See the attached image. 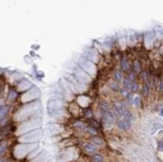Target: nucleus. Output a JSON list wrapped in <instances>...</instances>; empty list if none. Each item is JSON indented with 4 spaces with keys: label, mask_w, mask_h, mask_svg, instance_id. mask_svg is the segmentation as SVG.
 <instances>
[{
    "label": "nucleus",
    "mask_w": 163,
    "mask_h": 162,
    "mask_svg": "<svg viewBox=\"0 0 163 162\" xmlns=\"http://www.w3.org/2000/svg\"><path fill=\"white\" fill-rule=\"evenodd\" d=\"M132 123V114L128 109L125 110L123 113L117 117V127L120 130L126 131L131 127Z\"/></svg>",
    "instance_id": "obj_1"
},
{
    "label": "nucleus",
    "mask_w": 163,
    "mask_h": 162,
    "mask_svg": "<svg viewBox=\"0 0 163 162\" xmlns=\"http://www.w3.org/2000/svg\"><path fill=\"white\" fill-rule=\"evenodd\" d=\"M62 110V100L60 99H51L48 103V111L51 115H55Z\"/></svg>",
    "instance_id": "obj_2"
},
{
    "label": "nucleus",
    "mask_w": 163,
    "mask_h": 162,
    "mask_svg": "<svg viewBox=\"0 0 163 162\" xmlns=\"http://www.w3.org/2000/svg\"><path fill=\"white\" fill-rule=\"evenodd\" d=\"M101 116H102L101 117L102 125H103V127H105V128L111 127V125H112L113 122H114L115 118H116L114 113H113V111H111V110H107L106 112L102 113Z\"/></svg>",
    "instance_id": "obj_3"
},
{
    "label": "nucleus",
    "mask_w": 163,
    "mask_h": 162,
    "mask_svg": "<svg viewBox=\"0 0 163 162\" xmlns=\"http://www.w3.org/2000/svg\"><path fill=\"white\" fill-rule=\"evenodd\" d=\"M78 63H79V65L83 68V70H84V71H85V70H86V71H90V69H93L94 71H95V68H94L93 64H92L90 61H88L87 59L83 58V57H81V58L79 59Z\"/></svg>",
    "instance_id": "obj_4"
},
{
    "label": "nucleus",
    "mask_w": 163,
    "mask_h": 162,
    "mask_svg": "<svg viewBox=\"0 0 163 162\" xmlns=\"http://www.w3.org/2000/svg\"><path fill=\"white\" fill-rule=\"evenodd\" d=\"M41 137V130H36L34 132H31V133H28V134L24 135L23 136V139L24 140H30V138H34V140L36 139H38Z\"/></svg>",
    "instance_id": "obj_5"
},
{
    "label": "nucleus",
    "mask_w": 163,
    "mask_h": 162,
    "mask_svg": "<svg viewBox=\"0 0 163 162\" xmlns=\"http://www.w3.org/2000/svg\"><path fill=\"white\" fill-rule=\"evenodd\" d=\"M120 67H121V70L122 71H125V72H128L130 70V63H129V60H128L126 57H123L121 59L120 61Z\"/></svg>",
    "instance_id": "obj_6"
},
{
    "label": "nucleus",
    "mask_w": 163,
    "mask_h": 162,
    "mask_svg": "<svg viewBox=\"0 0 163 162\" xmlns=\"http://www.w3.org/2000/svg\"><path fill=\"white\" fill-rule=\"evenodd\" d=\"M132 72L135 74H139L142 72V66L141 63L139 62V60H134L133 65H132Z\"/></svg>",
    "instance_id": "obj_7"
},
{
    "label": "nucleus",
    "mask_w": 163,
    "mask_h": 162,
    "mask_svg": "<svg viewBox=\"0 0 163 162\" xmlns=\"http://www.w3.org/2000/svg\"><path fill=\"white\" fill-rule=\"evenodd\" d=\"M84 149L85 151H87L88 153H95L97 151V146L94 145L92 142H89V143H86L84 145Z\"/></svg>",
    "instance_id": "obj_8"
},
{
    "label": "nucleus",
    "mask_w": 163,
    "mask_h": 162,
    "mask_svg": "<svg viewBox=\"0 0 163 162\" xmlns=\"http://www.w3.org/2000/svg\"><path fill=\"white\" fill-rule=\"evenodd\" d=\"M122 82H123V87H124V89H126V90L130 91V88H131L132 82L129 80V78H128L127 76H125V77L123 78Z\"/></svg>",
    "instance_id": "obj_9"
},
{
    "label": "nucleus",
    "mask_w": 163,
    "mask_h": 162,
    "mask_svg": "<svg viewBox=\"0 0 163 162\" xmlns=\"http://www.w3.org/2000/svg\"><path fill=\"white\" fill-rule=\"evenodd\" d=\"M114 78L115 80H116L117 82H120V81H122L123 78H124V75H123V71L120 69H117L116 71L114 72Z\"/></svg>",
    "instance_id": "obj_10"
},
{
    "label": "nucleus",
    "mask_w": 163,
    "mask_h": 162,
    "mask_svg": "<svg viewBox=\"0 0 163 162\" xmlns=\"http://www.w3.org/2000/svg\"><path fill=\"white\" fill-rule=\"evenodd\" d=\"M149 92H150V87L148 86L147 84H143L142 85V88H141V93L143 96H148Z\"/></svg>",
    "instance_id": "obj_11"
},
{
    "label": "nucleus",
    "mask_w": 163,
    "mask_h": 162,
    "mask_svg": "<svg viewBox=\"0 0 163 162\" xmlns=\"http://www.w3.org/2000/svg\"><path fill=\"white\" fill-rule=\"evenodd\" d=\"M140 103H141V99H140L139 96H133V98H132V102L131 104L132 105H134L135 107H139L140 106Z\"/></svg>",
    "instance_id": "obj_12"
},
{
    "label": "nucleus",
    "mask_w": 163,
    "mask_h": 162,
    "mask_svg": "<svg viewBox=\"0 0 163 162\" xmlns=\"http://www.w3.org/2000/svg\"><path fill=\"white\" fill-rule=\"evenodd\" d=\"M8 110L9 108L7 106H2V107L0 108V120L5 117V115L8 113Z\"/></svg>",
    "instance_id": "obj_13"
},
{
    "label": "nucleus",
    "mask_w": 163,
    "mask_h": 162,
    "mask_svg": "<svg viewBox=\"0 0 163 162\" xmlns=\"http://www.w3.org/2000/svg\"><path fill=\"white\" fill-rule=\"evenodd\" d=\"M92 143L94 144V145H103V143H104V141H103V139H101V138H99V137H93L92 138Z\"/></svg>",
    "instance_id": "obj_14"
},
{
    "label": "nucleus",
    "mask_w": 163,
    "mask_h": 162,
    "mask_svg": "<svg viewBox=\"0 0 163 162\" xmlns=\"http://www.w3.org/2000/svg\"><path fill=\"white\" fill-rule=\"evenodd\" d=\"M92 161L93 162H103V156L100 154H93L92 156Z\"/></svg>",
    "instance_id": "obj_15"
},
{
    "label": "nucleus",
    "mask_w": 163,
    "mask_h": 162,
    "mask_svg": "<svg viewBox=\"0 0 163 162\" xmlns=\"http://www.w3.org/2000/svg\"><path fill=\"white\" fill-rule=\"evenodd\" d=\"M6 148H7V143H6V142H3V143L0 144V156H2L3 154H4Z\"/></svg>",
    "instance_id": "obj_16"
},
{
    "label": "nucleus",
    "mask_w": 163,
    "mask_h": 162,
    "mask_svg": "<svg viewBox=\"0 0 163 162\" xmlns=\"http://www.w3.org/2000/svg\"><path fill=\"white\" fill-rule=\"evenodd\" d=\"M138 88H139V85H138V83L137 82H132L130 91H131V92H137Z\"/></svg>",
    "instance_id": "obj_17"
},
{
    "label": "nucleus",
    "mask_w": 163,
    "mask_h": 162,
    "mask_svg": "<svg viewBox=\"0 0 163 162\" xmlns=\"http://www.w3.org/2000/svg\"><path fill=\"white\" fill-rule=\"evenodd\" d=\"M157 149H158L159 151L163 152V138L158 141V143H157Z\"/></svg>",
    "instance_id": "obj_18"
},
{
    "label": "nucleus",
    "mask_w": 163,
    "mask_h": 162,
    "mask_svg": "<svg viewBox=\"0 0 163 162\" xmlns=\"http://www.w3.org/2000/svg\"><path fill=\"white\" fill-rule=\"evenodd\" d=\"M110 88H112L114 91H118L119 90V86H118V84H117L116 82H110Z\"/></svg>",
    "instance_id": "obj_19"
},
{
    "label": "nucleus",
    "mask_w": 163,
    "mask_h": 162,
    "mask_svg": "<svg viewBox=\"0 0 163 162\" xmlns=\"http://www.w3.org/2000/svg\"><path fill=\"white\" fill-rule=\"evenodd\" d=\"M15 97H16V92H15V91H10V94H9V96H8V100L9 101L14 100Z\"/></svg>",
    "instance_id": "obj_20"
},
{
    "label": "nucleus",
    "mask_w": 163,
    "mask_h": 162,
    "mask_svg": "<svg viewBox=\"0 0 163 162\" xmlns=\"http://www.w3.org/2000/svg\"><path fill=\"white\" fill-rule=\"evenodd\" d=\"M159 89H160V91H163V78L160 80V82H159Z\"/></svg>",
    "instance_id": "obj_21"
},
{
    "label": "nucleus",
    "mask_w": 163,
    "mask_h": 162,
    "mask_svg": "<svg viewBox=\"0 0 163 162\" xmlns=\"http://www.w3.org/2000/svg\"><path fill=\"white\" fill-rule=\"evenodd\" d=\"M160 115H161V116H162V117H163V108H162V109L160 110Z\"/></svg>",
    "instance_id": "obj_22"
},
{
    "label": "nucleus",
    "mask_w": 163,
    "mask_h": 162,
    "mask_svg": "<svg viewBox=\"0 0 163 162\" xmlns=\"http://www.w3.org/2000/svg\"><path fill=\"white\" fill-rule=\"evenodd\" d=\"M0 162H5L4 159H2V158H0Z\"/></svg>",
    "instance_id": "obj_23"
}]
</instances>
